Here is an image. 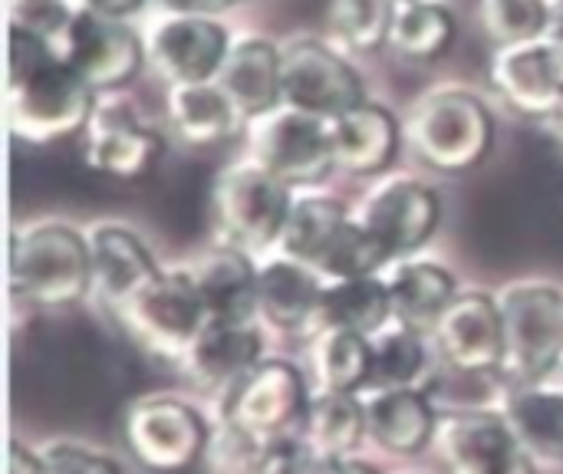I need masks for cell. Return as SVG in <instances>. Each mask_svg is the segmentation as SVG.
Masks as SVG:
<instances>
[{"label":"cell","mask_w":563,"mask_h":474,"mask_svg":"<svg viewBox=\"0 0 563 474\" xmlns=\"http://www.w3.org/2000/svg\"><path fill=\"white\" fill-rule=\"evenodd\" d=\"M432 445L449 474H534L531 452L521 445L505 412L459 409L439 416Z\"/></svg>","instance_id":"30bf717a"},{"label":"cell","mask_w":563,"mask_h":474,"mask_svg":"<svg viewBox=\"0 0 563 474\" xmlns=\"http://www.w3.org/2000/svg\"><path fill=\"white\" fill-rule=\"evenodd\" d=\"M393 261H396V254L353 214L340 228V234L330 241V247L320 254L313 271L327 284L330 280H360V277H379Z\"/></svg>","instance_id":"836d02e7"},{"label":"cell","mask_w":563,"mask_h":474,"mask_svg":"<svg viewBox=\"0 0 563 474\" xmlns=\"http://www.w3.org/2000/svg\"><path fill=\"white\" fill-rule=\"evenodd\" d=\"M452 36H455V16L449 7L435 0H412V3H399L389 46L399 56L422 63V59H439L452 46Z\"/></svg>","instance_id":"d6a6232c"},{"label":"cell","mask_w":563,"mask_h":474,"mask_svg":"<svg viewBox=\"0 0 563 474\" xmlns=\"http://www.w3.org/2000/svg\"><path fill=\"white\" fill-rule=\"evenodd\" d=\"M86 238L92 257V290L112 313L162 274L142 238L122 224H96Z\"/></svg>","instance_id":"d6986e66"},{"label":"cell","mask_w":563,"mask_h":474,"mask_svg":"<svg viewBox=\"0 0 563 474\" xmlns=\"http://www.w3.org/2000/svg\"><path fill=\"white\" fill-rule=\"evenodd\" d=\"M208 419L175 396H145L125 412V445L152 472H185L208 455Z\"/></svg>","instance_id":"9c48e42d"},{"label":"cell","mask_w":563,"mask_h":474,"mask_svg":"<svg viewBox=\"0 0 563 474\" xmlns=\"http://www.w3.org/2000/svg\"><path fill=\"white\" fill-rule=\"evenodd\" d=\"M40 459H43V474H122V465L112 455L76 442L46 445Z\"/></svg>","instance_id":"8d00e7d4"},{"label":"cell","mask_w":563,"mask_h":474,"mask_svg":"<svg viewBox=\"0 0 563 474\" xmlns=\"http://www.w3.org/2000/svg\"><path fill=\"white\" fill-rule=\"evenodd\" d=\"M56 49L96 92H109L139 73L145 40L125 20H109L76 7Z\"/></svg>","instance_id":"7c38bea8"},{"label":"cell","mask_w":563,"mask_h":474,"mask_svg":"<svg viewBox=\"0 0 563 474\" xmlns=\"http://www.w3.org/2000/svg\"><path fill=\"white\" fill-rule=\"evenodd\" d=\"M353 214L330 195H307V198H294L290 218L284 224V234L277 241V254L294 257L307 267H313L320 261V254L330 247V241L340 234V228L350 221Z\"/></svg>","instance_id":"1f68e13d"},{"label":"cell","mask_w":563,"mask_h":474,"mask_svg":"<svg viewBox=\"0 0 563 474\" xmlns=\"http://www.w3.org/2000/svg\"><path fill=\"white\" fill-rule=\"evenodd\" d=\"M165 7V13H205V16H214L241 0H158Z\"/></svg>","instance_id":"f35d334b"},{"label":"cell","mask_w":563,"mask_h":474,"mask_svg":"<svg viewBox=\"0 0 563 474\" xmlns=\"http://www.w3.org/2000/svg\"><path fill=\"white\" fill-rule=\"evenodd\" d=\"M290 185L257 162H238L214 181V218L224 241L238 251L261 254L277 247L290 218Z\"/></svg>","instance_id":"8992f818"},{"label":"cell","mask_w":563,"mask_h":474,"mask_svg":"<svg viewBox=\"0 0 563 474\" xmlns=\"http://www.w3.org/2000/svg\"><path fill=\"white\" fill-rule=\"evenodd\" d=\"M280 69H284V49H277L261 36H244L231 43L214 82L234 102L241 119L251 122L284 106Z\"/></svg>","instance_id":"ffe728a7"},{"label":"cell","mask_w":563,"mask_h":474,"mask_svg":"<svg viewBox=\"0 0 563 474\" xmlns=\"http://www.w3.org/2000/svg\"><path fill=\"white\" fill-rule=\"evenodd\" d=\"M228 30L205 13H165L145 33V56L172 82H211L231 49Z\"/></svg>","instance_id":"4fadbf2b"},{"label":"cell","mask_w":563,"mask_h":474,"mask_svg":"<svg viewBox=\"0 0 563 474\" xmlns=\"http://www.w3.org/2000/svg\"><path fill=\"white\" fill-rule=\"evenodd\" d=\"M330 135H333V158L336 168L350 172V175H383L396 152H399V122L396 115L379 106V102H363L356 109H350L346 115L330 122Z\"/></svg>","instance_id":"cb8c5ba5"},{"label":"cell","mask_w":563,"mask_h":474,"mask_svg":"<svg viewBox=\"0 0 563 474\" xmlns=\"http://www.w3.org/2000/svg\"><path fill=\"white\" fill-rule=\"evenodd\" d=\"M393 323V300L386 277H360V280H330L320 304V327L353 330L363 337H376Z\"/></svg>","instance_id":"f546056e"},{"label":"cell","mask_w":563,"mask_h":474,"mask_svg":"<svg viewBox=\"0 0 563 474\" xmlns=\"http://www.w3.org/2000/svg\"><path fill=\"white\" fill-rule=\"evenodd\" d=\"M492 79L518 112L534 119L551 115L563 99L558 43L531 40L518 46H498L492 59Z\"/></svg>","instance_id":"e0dca14e"},{"label":"cell","mask_w":563,"mask_h":474,"mask_svg":"<svg viewBox=\"0 0 563 474\" xmlns=\"http://www.w3.org/2000/svg\"><path fill=\"white\" fill-rule=\"evenodd\" d=\"M548 40L563 43V0H551V33Z\"/></svg>","instance_id":"b9f144b4"},{"label":"cell","mask_w":563,"mask_h":474,"mask_svg":"<svg viewBox=\"0 0 563 474\" xmlns=\"http://www.w3.org/2000/svg\"><path fill=\"white\" fill-rule=\"evenodd\" d=\"M501 412L531 459L563 465V389H551L548 383L518 386Z\"/></svg>","instance_id":"f1b7e54d"},{"label":"cell","mask_w":563,"mask_h":474,"mask_svg":"<svg viewBox=\"0 0 563 474\" xmlns=\"http://www.w3.org/2000/svg\"><path fill=\"white\" fill-rule=\"evenodd\" d=\"M554 376H563V353H561V363H558V373Z\"/></svg>","instance_id":"ee69618b"},{"label":"cell","mask_w":563,"mask_h":474,"mask_svg":"<svg viewBox=\"0 0 563 474\" xmlns=\"http://www.w3.org/2000/svg\"><path fill=\"white\" fill-rule=\"evenodd\" d=\"M366 436L396 459H412L435 442L439 416L422 389H376L363 393Z\"/></svg>","instance_id":"603a6c76"},{"label":"cell","mask_w":563,"mask_h":474,"mask_svg":"<svg viewBox=\"0 0 563 474\" xmlns=\"http://www.w3.org/2000/svg\"><path fill=\"white\" fill-rule=\"evenodd\" d=\"M99 92L43 36L10 23V129L23 142H59L86 129Z\"/></svg>","instance_id":"6da1fadb"},{"label":"cell","mask_w":563,"mask_h":474,"mask_svg":"<svg viewBox=\"0 0 563 474\" xmlns=\"http://www.w3.org/2000/svg\"><path fill=\"white\" fill-rule=\"evenodd\" d=\"M505 320L501 376L515 386H541L558 373L563 353V287L521 280L498 294Z\"/></svg>","instance_id":"3957f363"},{"label":"cell","mask_w":563,"mask_h":474,"mask_svg":"<svg viewBox=\"0 0 563 474\" xmlns=\"http://www.w3.org/2000/svg\"><path fill=\"white\" fill-rule=\"evenodd\" d=\"M10 287L36 307H73L92 290L89 238L69 224H33L10 241Z\"/></svg>","instance_id":"7a4b0ae2"},{"label":"cell","mask_w":563,"mask_h":474,"mask_svg":"<svg viewBox=\"0 0 563 474\" xmlns=\"http://www.w3.org/2000/svg\"><path fill=\"white\" fill-rule=\"evenodd\" d=\"M432 340L442 360L472 376L501 373L505 366V320L498 297L488 294H459L455 304L445 310Z\"/></svg>","instance_id":"2e32d148"},{"label":"cell","mask_w":563,"mask_h":474,"mask_svg":"<svg viewBox=\"0 0 563 474\" xmlns=\"http://www.w3.org/2000/svg\"><path fill=\"white\" fill-rule=\"evenodd\" d=\"M201 294L208 323H254L257 320V264L247 251L221 244L188 267Z\"/></svg>","instance_id":"44dd1931"},{"label":"cell","mask_w":563,"mask_h":474,"mask_svg":"<svg viewBox=\"0 0 563 474\" xmlns=\"http://www.w3.org/2000/svg\"><path fill=\"white\" fill-rule=\"evenodd\" d=\"M541 125H544V132L554 139V145L563 152V99H561V106H558L551 115H544V119H541Z\"/></svg>","instance_id":"60d3db41"},{"label":"cell","mask_w":563,"mask_h":474,"mask_svg":"<svg viewBox=\"0 0 563 474\" xmlns=\"http://www.w3.org/2000/svg\"><path fill=\"white\" fill-rule=\"evenodd\" d=\"M323 290L327 284L313 267L277 254L257 267V320L284 333H317Z\"/></svg>","instance_id":"ac0fdd59"},{"label":"cell","mask_w":563,"mask_h":474,"mask_svg":"<svg viewBox=\"0 0 563 474\" xmlns=\"http://www.w3.org/2000/svg\"><path fill=\"white\" fill-rule=\"evenodd\" d=\"M310 399L313 396L297 366L284 360H264L224 396L221 419L257 442H271L300 436Z\"/></svg>","instance_id":"ba28073f"},{"label":"cell","mask_w":563,"mask_h":474,"mask_svg":"<svg viewBox=\"0 0 563 474\" xmlns=\"http://www.w3.org/2000/svg\"><path fill=\"white\" fill-rule=\"evenodd\" d=\"M300 439L317 459H350L366 439V406L350 393H313Z\"/></svg>","instance_id":"83f0119b"},{"label":"cell","mask_w":563,"mask_h":474,"mask_svg":"<svg viewBox=\"0 0 563 474\" xmlns=\"http://www.w3.org/2000/svg\"><path fill=\"white\" fill-rule=\"evenodd\" d=\"M284 106L303 109L327 122L366 102V89L353 63L317 40H297L284 49Z\"/></svg>","instance_id":"8fae6325"},{"label":"cell","mask_w":563,"mask_h":474,"mask_svg":"<svg viewBox=\"0 0 563 474\" xmlns=\"http://www.w3.org/2000/svg\"><path fill=\"white\" fill-rule=\"evenodd\" d=\"M10 474H43V459L20 442H10Z\"/></svg>","instance_id":"ab89813d"},{"label":"cell","mask_w":563,"mask_h":474,"mask_svg":"<svg viewBox=\"0 0 563 474\" xmlns=\"http://www.w3.org/2000/svg\"><path fill=\"white\" fill-rule=\"evenodd\" d=\"M439 218H442L439 195L409 175L379 181L360 201V211H356V221L366 224L396 257L419 251L435 234Z\"/></svg>","instance_id":"9a60e30c"},{"label":"cell","mask_w":563,"mask_h":474,"mask_svg":"<svg viewBox=\"0 0 563 474\" xmlns=\"http://www.w3.org/2000/svg\"><path fill=\"white\" fill-rule=\"evenodd\" d=\"M386 287H389V300H393V320L402 327H412L419 333H429V337L459 297L455 277L432 261L399 264L386 277Z\"/></svg>","instance_id":"d4e9b609"},{"label":"cell","mask_w":563,"mask_h":474,"mask_svg":"<svg viewBox=\"0 0 563 474\" xmlns=\"http://www.w3.org/2000/svg\"><path fill=\"white\" fill-rule=\"evenodd\" d=\"M264 363V337L254 323H208L191 353L181 360L185 373L205 386L221 389L224 396L257 366Z\"/></svg>","instance_id":"7402d4cb"},{"label":"cell","mask_w":563,"mask_h":474,"mask_svg":"<svg viewBox=\"0 0 563 474\" xmlns=\"http://www.w3.org/2000/svg\"><path fill=\"white\" fill-rule=\"evenodd\" d=\"M558 63H561V82H563V43H558Z\"/></svg>","instance_id":"7bdbcfd3"},{"label":"cell","mask_w":563,"mask_h":474,"mask_svg":"<svg viewBox=\"0 0 563 474\" xmlns=\"http://www.w3.org/2000/svg\"><path fill=\"white\" fill-rule=\"evenodd\" d=\"M251 162L267 168L284 185H317L333 168L330 122L294 106H277L261 119L247 122Z\"/></svg>","instance_id":"52a82bcc"},{"label":"cell","mask_w":563,"mask_h":474,"mask_svg":"<svg viewBox=\"0 0 563 474\" xmlns=\"http://www.w3.org/2000/svg\"><path fill=\"white\" fill-rule=\"evenodd\" d=\"M396 3H412V0H396Z\"/></svg>","instance_id":"f6af8a7d"},{"label":"cell","mask_w":563,"mask_h":474,"mask_svg":"<svg viewBox=\"0 0 563 474\" xmlns=\"http://www.w3.org/2000/svg\"><path fill=\"white\" fill-rule=\"evenodd\" d=\"M168 122L188 145H218L244 122L224 89L211 82H185L168 89Z\"/></svg>","instance_id":"484cf974"},{"label":"cell","mask_w":563,"mask_h":474,"mask_svg":"<svg viewBox=\"0 0 563 474\" xmlns=\"http://www.w3.org/2000/svg\"><path fill=\"white\" fill-rule=\"evenodd\" d=\"M115 317L129 337L162 360L181 363L208 327V313L188 267L162 271L145 290H139Z\"/></svg>","instance_id":"5b68a950"},{"label":"cell","mask_w":563,"mask_h":474,"mask_svg":"<svg viewBox=\"0 0 563 474\" xmlns=\"http://www.w3.org/2000/svg\"><path fill=\"white\" fill-rule=\"evenodd\" d=\"M432 379V350L429 333H419L402 323H389L373 337V373L369 389H422Z\"/></svg>","instance_id":"4dcf8cb0"},{"label":"cell","mask_w":563,"mask_h":474,"mask_svg":"<svg viewBox=\"0 0 563 474\" xmlns=\"http://www.w3.org/2000/svg\"><path fill=\"white\" fill-rule=\"evenodd\" d=\"M142 3L145 0H76V7L99 13V16H109V20H129L132 13L142 10Z\"/></svg>","instance_id":"74e56055"},{"label":"cell","mask_w":563,"mask_h":474,"mask_svg":"<svg viewBox=\"0 0 563 474\" xmlns=\"http://www.w3.org/2000/svg\"><path fill=\"white\" fill-rule=\"evenodd\" d=\"M482 23L498 46L548 40L551 0H482Z\"/></svg>","instance_id":"d590c367"},{"label":"cell","mask_w":563,"mask_h":474,"mask_svg":"<svg viewBox=\"0 0 563 474\" xmlns=\"http://www.w3.org/2000/svg\"><path fill=\"white\" fill-rule=\"evenodd\" d=\"M86 162L112 178H142L162 155V135L142 122V115L122 99H96V109L82 129Z\"/></svg>","instance_id":"5bb4252c"},{"label":"cell","mask_w":563,"mask_h":474,"mask_svg":"<svg viewBox=\"0 0 563 474\" xmlns=\"http://www.w3.org/2000/svg\"><path fill=\"white\" fill-rule=\"evenodd\" d=\"M310 373L317 393H366L373 373V340L336 327L317 330L310 337Z\"/></svg>","instance_id":"4316f807"},{"label":"cell","mask_w":563,"mask_h":474,"mask_svg":"<svg viewBox=\"0 0 563 474\" xmlns=\"http://www.w3.org/2000/svg\"><path fill=\"white\" fill-rule=\"evenodd\" d=\"M406 135L426 165L439 172H468L492 152L495 119L478 96L465 89H442L416 102Z\"/></svg>","instance_id":"277c9868"},{"label":"cell","mask_w":563,"mask_h":474,"mask_svg":"<svg viewBox=\"0 0 563 474\" xmlns=\"http://www.w3.org/2000/svg\"><path fill=\"white\" fill-rule=\"evenodd\" d=\"M396 10V0H333L330 26L346 49L373 53L383 43H389Z\"/></svg>","instance_id":"e575fe53"}]
</instances>
